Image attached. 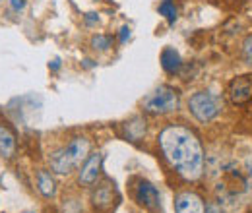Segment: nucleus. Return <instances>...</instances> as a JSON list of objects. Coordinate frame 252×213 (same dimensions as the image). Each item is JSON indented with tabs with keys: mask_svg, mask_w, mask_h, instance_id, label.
<instances>
[{
	"mask_svg": "<svg viewBox=\"0 0 252 213\" xmlns=\"http://www.w3.org/2000/svg\"><path fill=\"white\" fill-rule=\"evenodd\" d=\"M16 152H18V142L14 132L6 124H0V157L4 161H10L14 159Z\"/></svg>",
	"mask_w": 252,
	"mask_h": 213,
	"instance_id": "9",
	"label": "nucleus"
},
{
	"mask_svg": "<svg viewBox=\"0 0 252 213\" xmlns=\"http://www.w3.org/2000/svg\"><path fill=\"white\" fill-rule=\"evenodd\" d=\"M241 55H243V61H245V64H247V66H252V35H249V37L243 41Z\"/></svg>",
	"mask_w": 252,
	"mask_h": 213,
	"instance_id": "16",
	"label": "nucleus"
},
{
	"mask_svg": "<svg viewBox=\"0 0 252 213\" xmlns=\"http://www.w3.org/2000/svg\"><path fill=\"white\" fill-rule=\"evenodd\" d=\"M97 20H99V18H97V14H94V12L86 14V24H90V26H92V24H95Z\"/></svg>",
	"mask_w": 252,
	"mask_h": 213,
	"instance_id": "20",
	"label": "nucleus"
},
{
	"mask_svg": "<svg viewBox=\"0 0 252 213\" xmlns=\"http://www.w3.org/2000/svg\"><path fill=\"white\" fill-rule=\"evenodd\" d=\"M101 165H103V155L101 153H92L88 155V159L82 163L80 171H78V183L80 186H94L101 175Z\"/></svg>",
	"mask_w": 252,
	"mask_h": 213,
	"instance_id": "5",
	"label": "nucleus"
},
{
	"mask_svg": "<svg viewBox=\"0 0 252 213\" xmlns=\"http://www.w3.org/2000/svg\"><path fill=\"white\" fill-rule=\"evenodd\" d=\"M159 14H161L163 18H167L169 24H175L179 12H177V6H175L171 0H163V2L159 4Z\"/></svg>",
	"mask_w": 252,
	"mask_h": 213,
	"instance_id": "14",
	"label": "nucleus"
},
{
	"mask_svg": "<svg viewBox=\"0 0 252 213\" xmlns=\"http://www.w3.org/2000/svg\"><path fill=\"white\" fill-rule=\"evenodd\" d=\"M206 213H223L220 206H216V204H210L208 208H206Z\"/></svg>",
	"mask_w": 252,
	"mask_h": 213,
	"instance_id": "19",
	"label": "nucleus"
},
{
	"mask_svg": "<svg viewBox=\"0 0 252 213\" xmlns=\"http://www.w3.org/2000/svg\"><path fill=\"white\" fill-rule=\"evenodd\" d=\"M90 148H92V144H90V140L86 136L72 138L61 150L51 153V157H49L51 171L57 173V175H70L72 171L80 169L82 163L88 159Z\"/></svg>",
	"mask_w": 252,
	"mask_h": 213,
	"instance_id": "2",
	"label": "nucleus"
},
{
	"mask_svg": "<svg viewBox=\"0 0 252 213\" xmlns=\"http://www.w3.org/2000/svg\"><path fill=\"white\" fill-rule=\"evenodd\" d=\"M26 4H28V0H10V6H12V10H16V12H22V10L26 8Z\"/></svg>",
	"mask_w": 252,
	"mask_h": 213,
	"instance_id": "17",
	"label": "nucleus"
},
{
	"mask_svg": "<svg viewBox=\"0 0 252 213\" xmlns=\"http://www.w3.org/2000/svg\"><path fill=\"white\" fill-rule=\"evenodd\" d=\"M221 99L212 91H196L189 99V111L198 122H212L221 113Z\"/></svg>",
	"mask_w": 252,
	"mask_h": 213,
	"instance_id": "4",
	"label": "nucleus"
},
{
	"mask_svg": "<svg viewBox=\"0 0 252 213\" xmlns=\"http://www.w3.org/2000/svg\"><path fill=\"white\" fill-rule=\"evenodd\" d=\"M229 99L233 105H245L252 99V78L251 76H239L229 84Z\"/></svg>",
	"mask_w": 252,
	"mask_h": 213,
	"instance_id": "7",
	"label": "nucleus"
},
{
	"mask_svg": "<svg viewBox=\"0 0 252 213\" xmlns=\"http://www.w3.org/2000/svg\"><path fill=\"white\" fill-rule=\"evenodd\" d=\"M159 148L167 163L189 183H196L204 173V148L200 138L187 126H167L159 134Z\"/></svg>",
	"mask_w": 252,
	"mask_h": 213,
	"instance_id": "1",
	"label": "nucleus"
},
{
	"mask_svg": "<svg viewBox=\"0 0 252 213\" xmlns=\"http://www.w3.org/2000/svg\"><path fill=\"white\" fill-rule=\"evenodd\" d=\"M92 202H94V206L97 210H107V208H111L113 206V186L111 184H99L97 186V190L94 192V196H92Z\"/></svg>",
	"mask_w": 252,
	"mask_h": 213,
	"instance_id": "12",
	"label": "nucleus"
},
{
	"mask_svg": "<svg viewBox=\"0 0 252 213\" xmlns=\"http://www.w3.org/2000/svg\"><path fill=\"white\" fill-rule=\"evenodd\" d=\"M142 134H146V122L142 121H132L130 124H126V136L130 138V140H140L142 138Z\"/></svg>",
	"mask_w": 252,
	"mask_h": 213,
	"instance_id": "13",
	"label": "nucleus"
},
{
	"mask_svg": "<svg viewBox=\"0 0 252 213\" xmlns=\"http://www.w3.org/2000/svg\"><path fill=\"white\" fill-rule=\"evenodd\" d=\"M161 66H163V70H165L167 74L175 76V74H179L181 68H183V59H181V55H179L173 47H165L163 53H161Z\"/></svg>",
	"mask_w": 252,
	"mask_h": 213,
	"instance_id": "10",
	"label": "nucleus"
},
{
	"mask_svg": "<svg viewBox=\"0 0 252 213\" xmlns=\"http://www.w3.org/2000/svg\"><path fill=\"white\" fill-rule=\"evenodd\" d=\"M128 37H130V28L125 26V28L121 30V33H119V39H121V43H126V41H128Z\"/></svg>",
	"mask_w": 252,
	"mask_h": 213,
	"instance_id": "18",
	"label": "nucleus"
},
{
	"mask_svg": "<svg viewBox=\"0 0 252 213\" xmlns=\"http://www.w3.org/2000/svg\"><path fill=\"white\" fill-rule=\"evenodd\" d=\"M134 198H136V202H138L142 208H146V210H150V212H158L159 210L158 188L152 183H148V181H138L136 190H134Z\"/></svg>",
	"mask_w": 252,
	"mask_h": 213,
	"instance_id": "6",
	"label": "nucleus"
},
{
	"mask_svg": "<svg viewBox=\"0 0 252 213\" xmlns=\"http://www.w3.org/2000/svg\"><path fill=\"white\" fill-rule=\"evenodd\" d=\"M179 105H181V97L179 91L169 88V86H159L158 90L146 95L144 101H142V107L148 115H154V117H163V115H171L175 111H179Z\"/></svg>",
	"mask_w": 252,
	"mask_h": 213,
	"instance_id": "3",
	"label": "nucleus"
},
{
	"mask_svg": "<svg viewBox=\"0 0 252 213\" xmlns=\"http://www.w3.org/2000/svg\"><path fill=\"white\" fill-rule=\"evenodd\" d=\"M49 66H51V68H53V70H59V68H61V61H59V59H55V61L51 62V64H49Z\"/></svg>",
	"mask_w": 252,
	"mask_h": 213,
	"instance_id": "21",
	"label": "nucleus"
},
{
	"mask_svg": "<svg viewBox=\"0 0 252 213\" xmlns=\"http://www.w3.org/2000/svg\"><path fill=\"white\" fill-rule=\"evenodd\" d=\"M92 47L99 53H105V51H109L113 47V39L109 35H95L92 39Z\"/></svg>",
	"mask_w": 252,
	"mask_h": 213,
	"instance_id": "15",
	"label": "nucleus"
},
{
	"mask_svg": "<svg viewBox=\"0 0 252 213\" xmlns=\"http://www.w3.org/2000/svg\"><path fill=\"white\" fill-rule=\"evenodd\" d=\"M37 188L45 198H55L57 194V181L47 169H39L37 173Z\"/></svg>",
	"mask_w": 252,
	"mask_h": 213,
	"instance_id": "11",
	"label": "nucleus"
},
{
	"mask_svg": "<svg viewBox=\"0 0 252 213\" xmlns=\"http://www.w3.org/2000/svg\"><path fill=\"white\" fill-rule=\"evenodd\" d=\"M177 213H206V204L196 192H181L175 198Z\"/></svg>",
	"mask_w": 252,
	"mask_h": 213,
	"instance_id": "8",
	"label": "nucleus"
}]
</instances>
